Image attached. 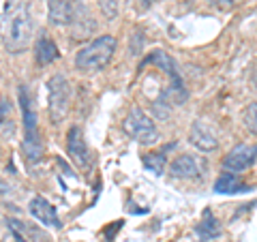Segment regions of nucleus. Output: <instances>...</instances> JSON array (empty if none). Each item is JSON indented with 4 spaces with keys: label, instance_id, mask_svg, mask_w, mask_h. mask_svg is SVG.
Returning a JSON list of instances; mask_svg holds the SVG:
<instances>
[{
    "label": "nucleus",
    "instance_id": "f257e3e1",
    "mask_svg": "<svg viewBox=\"0 0 257 242\" xmlns=\"http://www.w3.org/2000/svg\"><path fill=\"white\" fill-rule=\"evenodd\" d=\"M0 35L11 54H22L32 39V15L26 0H7L0 15Z\"/></svg>",
    "mask_w": 257,
    "mask_h": 242
},
{
    "label": "nucleus",
    "instance_id": "f03ea898",
    "mask_svg": "<svg viewBox=\"0 0 257 242\" xmlns=\"http://www.w3.org/2000/svg\"><path fill=\"white\" fill-rule=\"evenodd\" d=\"M20 105H22V116H24V159L28 165H37L43 159V142H41V131H39V116L35 107H32L30 90L28 86H20L18 90Z\"/></svg>",
    "mask_w": 257,
    "mask_h": 242
},
{
    "label": "nucleus",
    "instance_id": "7ed1b4c3",
    "mask_svg": "<svg viewBox=\"0 0 257 242\" xmlns=\"http://www.w3.org/2000/svg\"><path fill=\"white\" fill-rule=\"evenodd\" d=\"M116 45H118V41H116V37H111V35L96 37L94 41H90L75 54V69L82 71V73H96V71H101L114 58Z\"/></svg>",
    "mask_w": 257,
    "mask_h": 242
},
{
    "label": "nucleus",
    "instance_id": "20e7f679",
    "mask_svg": "<svg viewBox=\"0 0 257 242\" xmlns=\"http://www.w3.org/2000/svg\"><path fill=\"white\" fill-rule=\"evenodd\" d=\"M71 107V84L67 77L56 73L47 79V109H50V120L54 125H60L69 114Z\"/></svg>",
    "mask_w": 257,
    "mask_h": 242
},
{
    "label": "nucleus",
    "instance_id": "39448f33",
    "mask_svg": "<svg viewBox=\"0 0 257 242\" xmlns=\"http://www.w3.org/2000/svg\"><path fill=\"white\" fill-rule=\"evenodd\" d=\"M124 131L133 137V140H138L140 144H157L159 140V131L155 123H152V118L146 116V111H142L140 107H133L128 111V116L124 118Z\"/></svg>",
    "mask_w": 257,
    "mask_h": 242
},
{
    "label": "nucleus",
    "instance_id": "423d86ee",
    "mask_svg": "<svg viewBox=\"0 0 257 242\" xmlns=\"http://www.w3.org/2000/svg\"><path fill=\"white\" fill-rule=\"evenodd\" d=\"M257 161V144H240L223 157V169L231 174L244 172Z\"/></svg>",
    "mask_w": 257,
    "mask_h": 242
},
{
    "label": "nucleus",
    "instance_id": "0eeeda50",
    "mask_svg": "<svg viewBox=\"0 0 257 242\" xmlns=\"http://www.w3.org/2000/svg\"><path fill=\"white\" fill-rule=\"evenodd\" d=\"M67 152H69L71 161H73V163L79 169L90 167V163H92L90 150H88V146H86V140H84L82 129L75 127V125L67 131Z\"/></svg>",
    "mask_w": 257,
    "mask_h": 242
},
{
    "label": "nucleus",
    "instance_id": "6e6552de",
    "mask_svg": "<svg viewBox=\"0 0 257 242\" xmlns=\"http://www.w3.org/2000/svg\"><path fill=\"white\" fill-rule=\"evenodd\" d=\"M77 5L75 0H50L47 5V20L52 26H71L77 15Z\"/></svg>",
    "mask_w": 257,
    "mask_h": 242
},
{
    "label": "nucleus",
    "instance_id": "1a4fd4ad",
    "mask_svg": "<svg viewBox=\"0 0 257 242\" xmlns=\"http://www.w3.org/2000/svg\"><path fill=\"white\" fill-rule=\"evenodd\" d=\"M28 210H30V214L35 216L39 223L45 225V227H54V229L62 227L60 216H58V212H56V208L43 195H35V197H32L30 204H28Z\"/></svg>",
    "mask_w": 257,
    "mask_h": 242
},
{
    "label": "nucleus",
    "instance_id": "9d476101",
    "mask_svg": "<svg viewBox=\"0 0 257 242\" xmlns=\"http://www.w3.org/2000/svg\"><path fill=\"white\" fill-rule=\"evenodd\" d=\"M170 174L174 178H182V180H191L204 174V163L193 155H180L172 161L170 165Z\"/></svg>",
    "mask_w": 257,
    "mask_h": 242
},
{
    "label": "nucleus",
    "instance_id": "9b49d317",
    "mask_svg": "<svg viewBox=\"0 0 257 242\" xmlns=\"http://www.w3.org/2000/svg\"><path fill=\"white\" fill-rule=\"evenodd\" d=\"M189 142H191L197 150H202V152H212L216 146H219L216 133L204 123V120H195V123L191 125Z\"/></svg>",
    "mask_w": 257,
    "mask_h": 242
},
{
    "label": "nucleus",
    "instance_id": "f8f14e48",
    "mask_svg": "<svg viewBox=\"0 0 257 242\" xmlns=\"http://www.w3.org/2000/svg\"><path fill=\"white\" fill-rule=\"evenodd\" d=\"M60 58V50L58 45L54 43V39L47 35V32H41L37 37V43H35V60L39 67H47Z\"/></svg>",
    "mask_w": 257,
    "mask_h": 242
},
{
    "label": "nucleus",
    "instance_id": "ddd939ff",
    "mask_svg": "<svg viewBox=\"0 0 257 242\" xmlns=\"http://www.w3.org/2000/svg\"><path fill=\"white\" fill-rule=\"evenodd\" d=\"M71 28H73V39H88L96 30V22L90 18V11L82 3L77 5V15L71 24Z\"/></svg>",
    "mask_w": 257,
    "mask_h": 242
},
{
    "label": "nucleus",
    "instance_id": "4468645a",
    "mask_svg": "<svg viewBox=\"0 0 257 242\" xmlns=\"http://www.w3.org/2000/svg\"><path fill=\"white\" fill-rule=\"evenodd\" d=\"M221 223L219 219L214 216V212L210 210V208H206L204 214H202V219H199V223L195 225V233L202 240H214V238H219L221 236Z\"/></svg>",
    "mask_w": 257,
    "mask_h": 242
},
{
    "label": "nucleus",
    "instance_id": "2eb2a0df",
    "mask_svg": "<svg viewBox=\"0 0 257 242\" xmlns=\"http://www.w3.org/2000/svg\"><path fill=\"white\" fill-rule=\"evenodd\" d=\"M7 225H9L11 231H18L20 236H24L28 242H52L50 236H47L43 229H39L37 225L24 223V221H18V219H9V221H7Z\"/></svg>",
    "mask_w": 257,
    "mask_h": 242
},
{
    "label": "nucleus",
    "instance_id": "dca6fc26",
    "mask_svg": "<svg viewBox=\"0 0 257 242\" xmlns=\"http://www.w3.org/2000/svg\"><path fill=\"white\" fill-rule=\"evenodd\" d=\"M242 191H248V189L240 182L238 174H231V172L221 174L214 182V193H242Z\"/></svg>",
    "mask_w": 257,
    "mask_h": 242
},
{
    "label": "nucleus",
    "instance_id": "f3484780",
    "mask_svg": "<svg viewBox=\"0 0 257 242\" xmlns=\"http://www.w3.org/2000/svg\"><path fill=\"white\" fill-rule=\"evenodd\" d=\"M142 163L148 172H152L155 176H161L167 167V157H165V152H148V155H144Z\"/></svg>",
    "mask_w": 257,
    "mask_h": 242
},
{
    "label": "nucleus",
    "instance_id": "a211bd4d",
    "mask_svg": "<svg viewBox=\"0 0 257 242\" xmlns=\"http://www.w3.org/2000/svg\"><path fill=\"white\" fill-rule=\"evenodd\" d=\"M99 3L101 13L105 15L107 20H116L120 13V0H96Z\"/></svg>",
    "mask_w": 257,
    "mask_h": 242
},
{
    "label": "nucleus",
    "instance_id": "6ab92c4d",
    "mask_svg": "<svg viewBox=\"0 0 257 242\" xmlns=\"http://www.w3.org/2000/svg\"><path fill=\"white\" fill-rule=\"evenodd\" d=\"M244 125L248 131H257V103H251L244 109Z\"/></svg>",
    "mask_w": 257,
    "mask_h": 242
},
{
    "label": "nucleus",
    "instance_id": "aec40b11",
    "mask_svg": "<svg viewBox=\"0 0 257 242\" xmlns=\"http://www.w3.org/2000/svg\"><path fill=\"white\" fill-rule=\"evenodd\" d=\"M11 120V103L0 101V125H7Z\"/></svg>",
    "mask_w": 257,
    "mask_h": 242
},
{
    "label": "nucleus",
    "instance_id": "412c9836",
    "mask_svg": "<svg viewBox=\"0 0 257 242\" xmlns=\"http://www.w3.org/2000/svg\"><path fill=\"white\" fill-rule=\"evenodd\" d=\"M120 227H122V221H114V223L109 225V227H105V231H103V236H105V238L111 242V240H114V236H116V231H118Z\"/></svg>",
    "mask_w": 257,
    "mask_h": 242
},
{
    "label": "nucleus",
    "instance_id": "4be33fe9",
    "mask_svg": "<svg viewBox=\"0 0 257 242\" xmlns=\"http://www.w3.org/2000/svg\"><path fill=\"white\" fill-rule=\"evenodd\" d=\"M140 3H142V7H144V9H150V7L155 5L157 0H140Z\"/></svg>",
    "mask_w": 257,
    "mask_h": 242
},
{
    "label": "nucleus",
    "instance_id": "5701e85b",
    "mask_svg": "<svg viewBox=\"0 0 257 242\" xmlns=\"http://www.w3.org/2000/svg\"><path fill=\"white\" fill-rule=\"evenodd\" d=\"M214 3H216V5H223V7H229L231 3H234V0H212V5H214Z\"/></svg>",
    "mask_w": 257,
    "mask_h": 242
}]
</instances>
